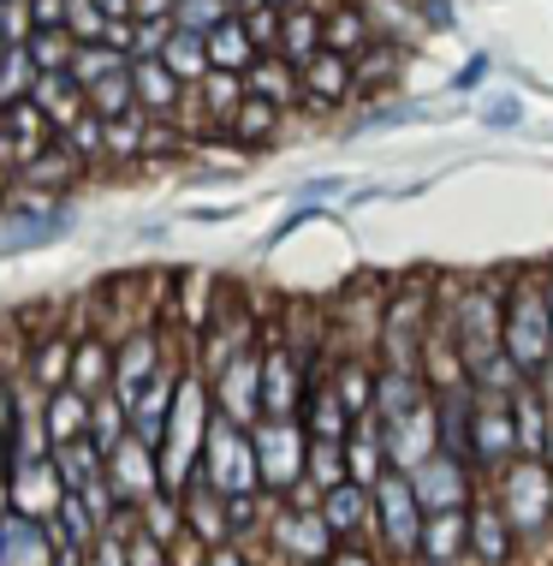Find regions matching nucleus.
I'll list each match as a JSON object with an SVG mask.
<instances>
[{"mask_svg": "<svg viewBox=\"0 0 553 566\" xmlns=\"http://www.w3.org/2000/svg\"><path fill=\"white\" fill-rule=\"evenodd\" d=\"M506 298V358L518 364L524 376H542V364L553 358V311H547V293L530 281H518Z\"/></svg>", "mask_w": 553, "mask_h": 566, "instance_id": "nucleus-1", "label": "nucleus"}, {"mask_svg": "<svg viewBox=\"0 0 553 566\" xmlns=\"http://www.w3.org/2000/svg\"><path fill=\"white\" fill-rule=\"evenodd\" d=\"M203 478L221 489V495H251L263 483V459H256V436H244V423L209 418V436H203Z\"/></svg>", "mask_w": 553, "mask_h": 566, "instance_id": "nucleus-2", "label": "nucleus"}, {"mask_svg": "<svg viewBox=\"0 0 553 566\" xmlns=\"http://www.w3.org/2000/svg\"><path fill=\"white\" fill-rule=\"evenodd\" d=\"M375 525H381V543L393 548V555H417L423 548V501H417V483H411V471L387 465L375 483Z\"/></svg>", "mask_w": 553, "mask_h": 566, "instance_id": "nucleus-3", "label": "nucleus"}, {"mask_svg": "<svg viewBox=\"0 0 553 566\" xmlns=\"http://www.w3.org/2000/svg\"><path fill=\"white\" fill-rule=\"evenodd\" d=\"M500 513L512 518L518 537H535V531L553 518V471L535 465L530 453L512 459V465H506V478H500Z\"/></svg>", "mask_w": 553, "mask_h": 566, "instance_id": "nucleus-4", "label": "nucleus"}, {"mask_svg": "<svg viewBox=\"0 0 553 566\" xmlns=\"http://www.w3.org/2000/svg\"><path fill=\"white\" fill-rule=\"evenodd\" d=\"M256 459H263V483L291 489L304 478V465H310V441H304V430L291 418H268L256 430Z\"/></svg>", "mask_w": 553, "mask_h": 566, "instance_id": "nucleus-5", "label": "nucleus"}, {"mask_svg": "<svg viewBox=\"0 0 553 566\" xmlns=\"http://www.w3.org/2000/svg\"><path fill=\"white\" fill-rule=\"evenodd\" d=\"M107 483H114L119 501H149V495L167 483V478H161V453L149 448V441L126 436L114 453H107Z\"/></svg>", "mask_w": 553, "mask_h": 566, "instance_id": "nucleus-6", "label": "nucleus"}, {"mask_svg": "<svg viewBox=\"0 0 553 566\" xmlns=\"http://www.w3.org/2000/svg\"><path fill=\"white\" fill-rule=\"evenodd\" d=\"M12 501H19V513H30V518H54L60 501H66V483H60L54 459H19V465H12Z\"/></svg>", "mask_w": 553, "mask_h": 566, "instance_id": "nucleus-7", "label": "nucleus"}, {"mask_svg": "<svg viewBox=\"0 0 553 566\" xmlns=\"http://www.w3.org/2000/svg\"><path fill=\"white\" fill-rule=\"evenodd\" d=\"M411 483H417L423 513H453V507H465V459H453V453H428L423 465L411 471Z\"/></svg>", "mask_w": 553, "mask_h": 566, "instance_id": "nucleus-8", "label": "nucleus"}, {"mask_svg": "<svg viewBox=\"0 0 553 566\" xmlns=\"http://www.w3.org/2000/svg\"><path fill=\"white\" fill-rule=\"evenodd\" d=\"M214 381H221V411L233 423H251L256 411H263V358H256V352H238Z\"/></svg>", "mask_w": 553, "mask_h": 566, "instance_id": "nucleus-9", "label": "nucleus"}, {"mask_svg": "<svg viewBox=\"0 0 553 566\" xmlns=\"http://www.w3.org/2000/svg\"><path fill=\"white\" fill-rule=\"evenodd\" d=\"M78 179H84V161L72 156L60 137H54L49 149H42V156H30V161L19 167V186L36 191V197H66L72 186H78Z\"/></svg>", "mask_w": 553, "mask_h": 566, "instance_id": "nucleus-10", "label": "nucleus"}, {"mask_svg": "<svg viewBox=\"0 0 553 566\" xmlns=\"http://www.w3.org/2000/svg\"><path fill=\"white\" fill-rule=\"evenodd\" d=\"M298 84H304V96H310V108H333V102H345L351 90H358V72H351V54L321 49L310 66H298Z\"/></svg>", "mask_w": 553, "mask_h": 566, "instance_id": "nucleus-11", "label": "nucleus"}, {"mask_svg": "<svg viewBox=\"0 0 553 566\" xmlns=\"http://www.w3.org/2000/svg\"><path fill=\"white\" fill-rule=\"evenodd\" d=\"M321 518H328L333 537H358V531H369V518H375V489H363L351 478L321 489Z\"/></svg>", "mask_w": 553, "mask_h": 566, "instance_id": "nucleus-12", "label": "nucleus"}, {"mask_svg": "<svg viewBox=\"0 0 553 566\" xmlns=\"http://www.w3.org/2000/svg\"><path fill=\"white\" fill-rule=\"evenodd\" d=\"M131 84H137V108L156 114V119H179L184 96H191V90H184L161 60H131Z\"/></svg>", "mask_w": 553, "mask_h": 566, "instance_id": "nucleus-13", "label": "nucleus"}, {"mask_svg": "<svg viewBox=\"0 0 553 566\" xmlns=\"http://www.w3.org/2000/svg\"><path fill=\"white\" fill-rule=\"evenodd\" d=\"M30 102H36V108L49 114L60 132H66L72 119L89 114V90L72 78V72H36V90H30Z\"/></svg>", "mask_w": 553, "mask_h": 566, "instance_id": "nucleus-14", "label": "nucleus"}, {"mask_svg": "<svg viewBox=\"0 0 553 566\" xmlns=\"http://www.w3.org/2000/svg\"><path fill=\"white\" fill-rule=\"evenodd\" d=\"M161 370V346H156V334H131L126 346L114 352V394L119 400H137V388H143L149 376Z\"/></svg>", "mask_w": 553, "mask_h": 566, "instance_id": "nucleus-15", "label": "nucleus"}, {"mask_svg": "<svg viewBox=\"0 0 553 566\" xmlns=\"http://www.w3.org/2000/svg\"><path fill=\"white\" fill-rule=\"evenodd\" d=\"M0 566H49V537L30 513L0 518Z\"/></svg>", "mask_w": 553, "mask_h": 566, "instance_id": "nucleus-16", "label": "nucleus"}, {"mask_svg": "<svg viewBox=\"0 0 553 566\" xmlns=\"http://www.w3.org/2000/svg\"><path fill=\"white\" fill-rule=\"evenodd\" d=\"M321 49H328V36H321V12L316 7H286V19H280V60L310 66Z\"/></svg>", "mask_w": 553, "mask_h": 566, "instance_id": "nucleus-17", "label": "nucleus"}, {"mask_svg": "<svg viewBox=\"0 0 553 566\" xmlns=\"http://www.w3.org/2000/svg\"><path fill=\"white\" fill-rule=\"evenodd\" d=\"M256 60H263V49L251 42V30H244L238 12H233L226 24L209 30V66H214V72H251Z\"/></svg>", "mask_w": 553, "mask_h": 566, "instance_id": "nucleus-18", "label": "nucleus"}, {"mask_svg": "<svg viewBox=\"0 0 553 566\" xmlns=\"http://www.w3.org/2000/svg\"><path fill=\"white\" fill-rule=\"evenodd\" d=\"M304 406V388H298V370H291L286 346H274L263 358V411L268 418H291Z\"/></svg>", "mask_w": 553, "mask_h": 566, "instance_id": "nucleus-19", "label": "nucleus"}, {"mask_svg": "<svg viewBox=\"0 0 553 566\" xmlns=\"http://www.w3.org/2000/svg\"><path fill=\"white\" fill-rule=\"evenodd\" d=\"M161 66L173 72V78L191 90V84H203L209 78V36H196V30H179L173 24V36H167V49H161Z\"/></svg>", "mask_w": 553, "mask_h": 566, "instance_id": "nucleus-20", "label": "nucleus"}, {"mask_svg": "<svg viewBox=\"0 0 553 566\" xmlns=\"http://www.w3.org/2000/svg\"><path fill=\"white\" fill-rule=\"evenodd\" d=\"M244 90H251V96H263V102H280V108L304 96L298 66H291V60H280V54H263V60H256V66L244 72Z\"/></svg>", "mask_w": 553, "mask_h": 566, "instance_id": "nucleus-21", "label": "nucleus"}, {"mask_svg": "<svg viewBox=\"0 0 553 566\" xmlns=\"http://www.w3.org/2000/svg\"><path fill=\"white\" fill-rule=\"evenodd\" d=\"M66 388L89 394V400L114 388V346H107V340H78V346H72V381H66Z\"/></svg>", "mask_w": 553, "mask_h": 566, "instance_id": "nucleus-22", "label": "nucleus"}, {"mask_svg": "<svg viewBox=\"0 0 553 566\" xmlns=\"http://www.w3.org/2000/svg\"><path fill=\"white\" fill-rule=\"evenodd\" d=\"M191 96L203 102V114L226 132V119L244 108V96H251V90H244V72H209L203 84H191Z\"/></svg>", "mask_w": 553, "mask_h": 566, "instance_id": "nucleus-23", "label": "nucleus"}, {"mask_svg": "<svg viewBox=\"0 0 553 566\" xmlns=\"http://www.w3.org/2000/svg\"><path fill=\"white\" fill-rule=\"evenodd\" d=\"M512 537H518V531H512V518H506L500 507H476V513H470V548H476L488 566H506V560H512Z\"/></svg>", "mask_w": 553, "mask_h": 566, "instance_id": "nucleus-24", "label": "nucleus"}, {"mask_svg": "<svg viewBox=\"0 0 553 566\" xmlns=\"http://www.w3.org/2000/svg\"><path fill=\"white\" fill-rule=\"evenodd\" d=\"M465 543H470V518H465V507L435 513V518L423 525V555H428V566H453Z\"/></svg>", "mask_w": 553, "mask_h": 566, "instance_id": "nucleus-25", "label": "nucleus"}, {"mask_svg": "<svg viewBox=\"0 0 553 566\" xmlns=\"http://www.w3.org/2000/svg\"><path fill=\"white\" fill-rule=\"evenodd\" d=\"M512 453H518V423L500 406H482L476 411V459L482 465H506Z\"/></svg>", "mask_w": 553, "mask_h": 566, "instance_id": "nucleus-26", "label": "nucleus"}, {"mask_svg": "<svg viewBox=\"0 0 553 566\" xmlns=\"http://www.w3.org/2000/svg\"><path fill=\"white\" fill-rule=\"evenodd\" d=\"M49 441L60 448V441H78V436H89V394H78V388H54L49 394Z\"/></svg>", "mask_w": 553, "mask_h": 566, "instance_id": "nucleus-27", "label": "nucleus"}, {"mask_svg": "<svg viewBox=\"0 0 553 566\" xmlns=\"http://www.w3.org/2000/svg\"><path fill=\"white\" fill-rule=\"evenodd\" d=\"M280 132V102H263V96H244V108L226 119V137L244 149H256V144H268V137Z\"/></svg>", "mask_w": 553, "mask_h": 566, "instance_id": "nucleus-28", "label": "nucleus"}, {"mask_svg": "<svg viewBox=\"0 0 553 566\" xmlns=\"http://www.w3.org/2000/svg\"><path fill=\"white\" fill-rule=\"evenodd\" d=\"M512 423H518V453H547V436H553V423H547V411L542 400H535V388H512Z\"/></svg>", "mask_w": 553, "mask_h": 566, "instance_id": "nucleus-29", "label": "nucleus"}, {"mask_svg": "<svg viewBox=\"0 0 553 566\" xmlns=\"http://www.w3.org/2000/svg\"><path fill=\"white\" fill-rule=\"evenodd\" d=\"M328 518L321 513H286L280 518V543L291 548V555H304V560H316V555H328Z\"/></svg>", "mask_w": 553, "mask_h": 566, "instance_id": "nucleus-30", "label": "nucleus"}, {"mask_svg": "<svg viewBox=\"0 0 553 566\" xmlns=\"http://www.w3.org/2000/svg\"><path fill=\"white\" fill-rule=\"evenodd\" d=\"M126 66H131V54H119L114 42H78V54H72V78H78L84 90L114 78V72H126Z\"/></svg>", "mask_w": 553, "mask_h": 566, "instance_id": "nucleus-31", "label": "nucleus"}, {"mask_svg": "<svg viewBox=\"0 0 553 566\" xmlns=\"http://www.w3.org/2000/svg\"><path fill=\"white\" fill-rule=\"evenodd\" d=\"M321 36H328L333 54H363L369 49V19L358 7H333V12H321Z\"/></svg>", "mask_w": 553, "mask_h": 566, "instance_id": "nucleus-32", "label": "nucleus"}, {"mask_svg": "<svg viewBox=\"0 0 553 566\" xmlns=\"http://www.w3.org/2000/svg\"><path fill=\"white\" fill-rule=\"evenodd\" d=\"M89 114L102 119H119V114H137V84H131V66L114 72V78L89 84Z\"/></svg>", "mask_w": 553, "mask_h": 566, "instance_id": "nucleus-33", "label": "nucleus"}, {"mask_svg": "<svg viewBox=\"0 0 553 566\" xmlns=\"http://www.w3.org/2000/svg\"><path fill=\"white\" fill-rule=\"evenodd\" d=\"M30 90H36V60H30V49H7L0 54V108L24 102Z\"/></svg>", "mask_w": 553, "mask_h": 566, "instance_id": "nucleus-34", "label": "nucleus"}, {"mask_svg": "<svg viewBox=\"0 0 553 566\" xmlns=\"http://www.w3.org/2000/svg\"><path fill=\"white\" fill-rule=\"evenodd\" d=\"M30 60H36V72H72V54H78V36L72 30H36V36L24 42Z\"/></svg>", "mask_w": 553, "mask_h": 566, "instance_id": "nucleus-35", "label": "nucleus"}, {"mask_svg": "<svg viewBox=\"0 0 553 566\" xmlns=\"http://www.w3.org/2000/svg\"><path fill=\"white\" fill-rule=\"evenodd\" d=\"M143 137H149V114L143 108L107 119V156H114V161H137V156H143Z\"/></svg>", "mask_w": 553, "mask_h": 566, "instance_id": "nucleus-36", "label": "nucleus"}, {"mask_svg": "<svg viewBox=\"0 0 553 566\" xmlns=\"http://www.w3.org/2000/svg\"><path fill=\"white\" fill-rule=\"evenodd\" d=\"M60 144H66V149H72V156H78L84 167H89V161H102V156H107V119H102V114L72 119V126L60 132Z\"/></svg>", "mask_w": 553, "mask_h": 566, "instance_id": "nucleus-37", "label": "nucleus"}, {"mask_svg": "<svg viewBox=\"0 0 553 566\" xmlns=\"http://www.w3.org/2000/svg\"><path fill=\"white\" fill-rule=\"evenodd\" d=\"M233 19V0H179L173 7V24L179 30H196V36H209L214 24Z\"/></svg>", "mask_w": 553, "mask_h": 566, "instance_id": "nucleus-38", "label": "nucleus"}, {"mask_svg": "<svg viewBox=\"0 0 553 566\" xmlns=\"http://www.w3.org/2000/svg\"><path fill=\"white\" fill-rule=\"evenodd\" d=\"M238 19H244V30H251L256 49H263V54H280V19H286L280 7H268V0H263V7H244Z\"/></svg>", "mask_w": 553, "mask_h": 566, "instance_id": "nucleus-39", "label": "nucleus"}, {"mask_svg": "<svg viewBox=\"0 0 553 566\" xmlns=\"http://www.w3.org/2000/svg\"><path fill=\"white\" fill-rule=\"evenodd\" d=\"M107 24H114V19L102 12V0H66V30H72L78 42H102Z\"/></svg>", "mask_w": 553, "mask_h": 566, "instance_id": "nucleus-40", "label": "nucleus"}, {"mask_svg": "<svg viewBox=\"0 0 553 566\" xmlns=\"http://www.w3.org/2000/svg\"><path fill=\"white\" fill-rule=\"evenodd\" d=\"M351 72H358V90H375L387 72H398V49H381V42H369L363 54H351Z\"/></svg>", "mask_w": 553, "mask_h": 566, "instance_id": "nucleus-41", "label": "nucleus"}, {"mask_svg": "<svg viewBox=\"0 0 553 566\" xmlns=\"http://www.w3.org/2000/svg\"><path fill=\"white\" fill-rule=\"evenodd\" d=\"M0 36H7L12 49H24V42L36 36V7H30V0H0Z\"/></svg>", "mask_w": 553, "mask_h": 566, "instance_id": "nucleus-42", "label": "nucleus"}, {"mask_svg": "<svg viewBox=\"0 0 553 566\" xmlns=\"http://www.w3.org/2000/svg\"><path fill=\"white\" fill-rule=\"evenodd\" d=\"M143 531H149V537H161V543H167V537H179V507L161 495V489L143 501Z\"/></svg>", "mask_w": 553, "mask_h": 566, "instance_id": "nucleus-43", "label": "nucleus"}, {"mask_svg": "<svg viewBox=\"0 0 553 566\" xmlns=\"http://www.w3.org/2000/svg\"><path fill=\"white\" fill-rule=\"evenodd\" d=\"M179 149H184V132H179V119H156V114H149L143 156H179Z\"/></svg>", "mask_w": 553, "mask_h": 566, "instance_id": "nucleus-44", "label": "nucleus"}, {"mask_svg": "<svg viewBox=\"0 0 553 566\" xmlns=\"http://www.w3.org/2000/svg\"><path fill=\"white\" fill-rule=\"evenodd\" d=\"M84 555H89V566H131V555H126V537H119V531H102V537L89 543Z\"/></svg>", "mask_w": 553, "mask_h": 566, "instance_id": "nucleus-45", "label": "nucleus"}, {"mask_svg": "<svg viewBox=\"0 0 553 566\" xmlns=\"http://www.w3.org/2000/svg\"><path fill=\"white\" fill-rule=\"evenodd\" d=\"M126 555H131V566H167V555H161V537H149V531H137V537H126Z\"/></svg>", "mask_w": 553, "mask_h": 566, "instance_id": "nucleus-46", "label": "nucleus"}, {"mask_svg": "<svg viewBox=\"0 0 553 566\" xmlns=\"http://www.w3.org/2000/svg\"><path fill=\"white\" fill-rule=\"evenodd\" d=\"M226 525H233V531L256 525V489H251V495H226Z\"/></svg>", "mask_w": 553, "mask_h": 566, "instance_id": "nucleus-47", "label": "nucleus"}, {"mask_svg": "<svg viewBox=\"0 0 553 566\" xmlns=\"http://www.w3.org/2000/svg\"><path fill=\"white\" fill-rule=\"evenodd\" d=\"M488 126H518V102L512 96H500V108H482Z\"/></svg>", "mask_w": 553, "mask_h": 566, "instance_id": "nucleus-48", "label": "nucleus"}, {"mask_svg": "<svg viewBox=\"0 0 553 566\" xmlns=\"http://www.w3.org/2000/svg\"><path fill=\"white\" fill-rule=\"evenodd\" d=\"M173 7H179V0H137L131 19H173Z\"/></svg>", "mask_w": 553, "mask_h": 566, "instance_id": "nucleus-49", "label": "nucleus"}, {"mask_svg": "<svg viewBox=\"0 0 553 566\" xmlns=\"http://www.w3.org/2000/svg\"><path fill=\"white\" fill-rule=\"evenodd\" d=\"M423 7H428V12H423L428 24H440V30L453 24V0H423Z\"/></svg>", "mask_w": 553, "mask_h": 566, "instance_id": "nucleus-50", "label": "nucleus"}, {"mask_svg": "<svg viewBox=\"0 0 553 566\" xmlns=\"http://www.w3.org/2000/svg\"><path fill=\"white\" fill-rule=\"evenodd\" d=\"M7 197H19V174H12V167H0V209H7Z\"/></svg>", "mask_w": 553, "mask_h": 566, "instance_id": "nucleus-51", "label": "nucleus"}, {"mask_svg": "<svg viewBox=\"0 0 553 566\" xmlns=\"http://www.w3.org/2000/svg\"><path fill=\"white\" fill-rule=\"evenodd\" d=\"M102 12H107V19H131L137 0H102Z\"/></svg>", "mask_w": 553, "mask_h": 566, "instance_id": "nucleus-52", "label": "nucleus"}, {"mask_svg": "<svg viewBox=\"0 0 553 566\" xmlns=\"http://www.w3.org/2000/svg\"><path fill=\"white\" fill-rule=\"evenodd\" d=\"M203 566H244V560H238V555H233V548H221V543H214V555H209V560H203Z\"/></svg>", "mask_w": 553, "mask_h": 566, "instance_id": "nucleus-53", "label": "nucleus"}, {"mask_svg": "<svg viewBox=\"0 0 553 566\" xmlns=\"http://www.w3.org/2000/svg\"><path fill=\"white\" fill-rule=\"evenodd\" d=\"M482 72H488V54H482V60H470V66L458 72V84H476V78H482Z\"/></svg>", "mask_w": 553, "mask_h": 566, "instance_id": "nucleus-54", "label": "nucleus"}, {"mask_svg": "<svg viewBox=\"0 0 553 566\" xmlns=\"http://www.w3.org/2000/svg\"><path fill=\"white\" fill-rule=\"evenodd\" d=\"M333 566H369V555H358V548H345V555L333 560Z\"/></svg>", "mask_w": 553, "mask_h": 566, "instance_id": "nucleus-55", "label": "nucleus"}, {"mask_svg": "<svg viewBox=\"0 0 553 566\" xmlns=\"http://www.w3.org/2000/svg\"><path fill=\"white\" fill-rule=\"evenodd\" d=\"M542 293H547V311H553V269H547V286H542Z\"/></svg>", "mask_w": 553, "mask_h": 566, "instance_id": "nucleus-56", "label": "nucleus"}, {"mask_svg": "<svg viewBox=\"0 0 553 566\" xmlns=\"http://www.w3.org/2000/svg\"><path fill=\"white\" fill-rule=\"evenodd\" d=\"M268 7H280V12H286V7H304V0H268Z\"/></svg>", "mask_w": 553, "mask_h": 566, "instance_id": "nucleus-57", "label": "nucleus"}, {"mask_svg": "<svg viewBox=\"0 0 553 566\" xmlns=\"http://www.w3.org/2000/svg\"><path fill=\"white\" fill-rule=\"evenodd\" d=\"M244 7H263V0H233V12H244Z\"/></svg>", "mask_w": 553, "mask_h": 566, "instance_id": "nucleus-58", "label": "nucleus"}, {"mask_svg": "<svg viewBox=\"0 0 553 566\" xmlns=\"http://www.w3.org/2000/svg\"><path fill=\"white\" fill-rule=\"evenodd\" d=\"M0 430H7V394H0Z\"/></svg>", "mask_w": 553, "mask_h": 566, "instance_id": "nucleus-59", "label": "nucleus"}, {"mask_svg": "<svg viewBox=\"0 0 553 566\" xmlns=\"http://www.w3.org/2000/svg\"><path fill=\"white\" fill-rule=\"evenodd\" d=\"M547 471H553V436H547Z\"/></svg>", "mask_w": 553, "mask_h": 566, "instance_id": "nucleus-60", "label": "nucleus"}, {"mask_svg": "<svg viewBox=\"0 0 553 566\" xmlns=\"http://www.w3.org/2000/svg\"><path fill=\"white\" fill-rule=\"evenodd\" d=\"M7 49H12V42H7V36H0V54H7Z\"/></svg>", "mask_w": 553, "mask_h": 566, "instance_id": "nucleus-61", "label": "nucleus"}]
</instances>
